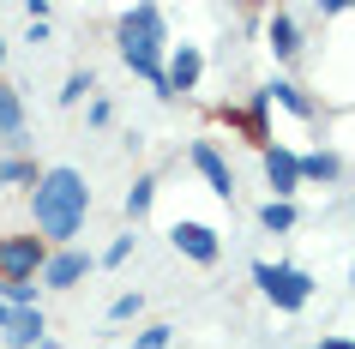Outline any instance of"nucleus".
I'll return each mask as SVG.
<instances>
[{"label": "nucleus", "mask_w": 355, "mask_h": 349, "mask_svg": "<svg viewBox=\"0 0 355 349\" xmlns=\"http://www.w3.org/2000/svg\"><path fill=\"white\" fill-rule=\"evenodd\" d=\"M96 271V253L91 247H55V253L42 259V289H55V295H67V289H78V283H85V277Z\"/></svg>", "instance_id": "6"}, {"label": "nucleus", "mask_w": 355, "mask_h": 349, "mask_svg": "<svg viewBox=\"0 0 355 349\" xmlns=\"http://www.w3.org/2000/svg\"><path fill=\"white\" fill-rule=\"evenodd\" d=\"M349 283H355V265H349Z\"/></svg>", "instance_id": "29"}, {"label": "nucleus", "mask_w": 355, "mask_h": 349, "mask_svg": "<svg viewBox=\"0 0 355 349\" xmlns=\"http://www.w3.org/2000/svg\"><path fill=\"white\" fill-rule=\"evenodd\" d=\"M132 241H139L132 229H127V235H114L109 247H103V259H96V265H109V271H114V265H127V259H132Z\"/></svg>", "instance_id": "23"}, {"label": "nucleus", "mask_w": 355, "mask_h": 349, "mask_svg": "<svg viewBox=\"0 0 355 349\" xmlns=\"http://www.w3.org/2000/svg\"><path fill=\"white\" fill-rule=\"evenodd\" d=\"M42 337H49V313L42 307H24L6 319V331H0V349H37Z\"/></svg>", "instance_id": "12"}, {"label": "nucleus", "mask_w": 355, "mask_h": 349, "mask_svg": "<svg viewBox=\"0 0 355 349\" xmlns=\"http://www.w3.org/2000/svg\"><path fill=\"white\" fill-rule=\"evenodd\" d=\"M187 157H193V169H199V175H205V187L211 193H217V199H235V169H229V157L217 145H211V139H193L187 145Z\"/></svg>", "instance_id": "11"}, {"label": "nucleus", "mask_w": 355, "mask_h": 349, "mask_svg": "<svg viewBox=\"0 0 355 349\" xmlns=\"http://www.w3.org/2000/svg\"><path fill=\"white\" fill-rule=\"evenodd\" d=\"M150 205H157V175H139V181L127 187V199H121V211H127V223L139 229V223L150 217Z\"/></svg>", "instance_id": "15"}, {"label": "nucleus", "mask_w": 355, "mask_h": 349, "mask_svg": "<svg viewBox=\"0 0 355 349\" xmlns=\"http://www.w3.org/2000/svg\"><path fill=\"white\" fill-rule=\"evenodd\" d=\"M37 349H60V343H55V337H42V343H37Z\"/></svg>", "instance_id": "27"}, {"label": "nucleus", "mask_w": 355, "mask_h": 349, "mask_svg": "<svg viewBox=\"0 0 355 349\" xmlns=\"http://www.w3.org/2000/svg\"><path fill=\"white\" fill-rule=\"evenodd\" d=\"M265 49H271L277 67H295V60H301L307 37H301V19H295V12H265Z\"/></svg>", "instance_id": "10"}, {"label": "nucleus", "mask_w": 355, "mask_h": 349, "mask_svg": "<svg viewBox=\"0 0 355 349\" xmlns=\"http://www.w3.org/2000/svg\"><path fill=\"white\" fill-rule=\"evenodd\" d=\"M168 241H175V253L193 259V265H217V259H223V235H217L211 223H199V217H181L168 229Z\"/></svg>", "instance_id": "7"}, {"label": "nucleus", "mask_w": 355, "mask_h": 349, "mask_svg": "<svg viewBox=\"0 0 355 349\" xmlns=\"http://www.w3.org/2000/svg\"><path fill=\"white\" fill-rule=\"evenodd\" d=\"M85 121H91V127H109V121H114V103H109V96H91V103H85Z\"/></svg>", "instance_id": "24"}, {"label": "nucleus", "mask_w": 355, "mask_h": 349, "mask_svg": "<svg viewBox=\"0 0 355 349\" xmlns=\"http://www.w3.org/2000/svg\"><path fill=\"white\" fill-rule=\"evenodd\" d=\"M295 223H301L295 205H283V199H265V205H259V229H265V235H289Z\"/></svg>", "instance_id": "18"}, {"label": "nucleus", "mask_w": 355, "mask_h": 349, "mask_svg": "<svg viewBox=\"0 0 355 349\" xmlns=\"http://www.w3.org/2000/svg\"><path fill=\"white\" fill-rule=\"evenodd\" d=\"M0 67H6V37H0Z\"/></svg>", "instance_id": "28"}, {"label": "nucleus", "mask_w": 355, "mask_h": 349, "mask_svg": "<svg viewBox=\"0 0 355 349\" xmlns=\"http://www.w3.org/2000/svg\"><path fill=\"white\" fill-rule=\"evenodd\" d=\"M139 313H145V295H139V289H127V295H114L109 319H114V325H127V319H139Z\"/></svg>", "instance_id": "21"}, {"label": "nucleus", "mask_w": 355, "mask_h": 349, "mask_svg": "<svg viewBox=\"0 0 355 349\" xmlns=\"http://www.w3.org/2000/svg\"><path fill=\"white\" fill-rule=\"evenodd\" d=\"M307 349H355L349 337H319V343H307Z\"/></svg>", "instance_id": "25"}, {"label": "nucleus", "mask_w": 355, "mask_h": 349, "mask_svg": "<svg viewBox=\"0 0 355 349\" xmlns=\"http://www.w3.org/2000/svg\"><path fill=\"white\" fill-rule=\"evenodd\" d=\"M42 181V169H37V157H0V187H31Z\"/></svg>", "instance_id": "17"}, {"label": "nucleus", "mask_w": 355, "mask_h": 349, "mask_svg": "<svg viewBox=\"0 0 355 349\" xmlns=\"http://www.w3.org/2000/svg\"><path fill=\"white\" fill-rule=\"evenodd\" d=\"M96 78L91 73H67V85H60V109H78V103H91Z\"/></svg>", "instance_id": "20"}, {"label": "nucleus", "mask_w": 355, "mask_h": 349, "mask_svg": "<svg viewBox=\"0 0 355 349\" xmlns=\"http://www.w3.org/2000/svg\"><path fill=\"white\" fill-rule=\"evenodd\" d=\"M19 133H24V96L19 85L0 78V139H19Z\"/></svg>", "instance_id": "16"}, {"label": "nucleus", "mask_w": 355, "mask_h": 349, "mask_svg": "<svg viewBox=\"0 0 355 349\" xmlns=\"http://www.w3.org/2000/svg\"><path fill=\"white\" fill-rule=\"evenodd\" d=\"M114 49L127 60V73H139L157 91V103H175L163 78V55H168V12L163 6H127L121 24H114Z\"/></svg>", "instance_id": "2"}, {"label": "nucleus", "mask_w": 355, "mask_h": 349, "mask_svg": "<svg viewBox=\"0 0 355 349\" xmlns=\"http://www.w3.org/2000/svg\"><path fill=\"white\" fill-rule=\"evenodd\" d=\"M217 121H223L229 133H241L253 151L277 145V133H271V96H265V85H259V91H247V103H223V109H217Z\"/></svg>", "instance_id": "4"}, {"label": "nucleus", "mask_w": 355, "mask_h": 349, "mask_svg": "<svg viewBox=\"0 0 355 349\" xmlns=\"http://www.w3.org/2000/svg\"><path fill=\"white\" fill-rule=\"evenodd\" d=\"M253 283H259V295L271 301L277 313H301L307 301H313V271H301V265H271V259H253Z\"/></svg>", "instance_id": "3"}, {"label": "nucleus", "mask_w": 355, "mask_h": 349, "mask_svg": "<svg viewBox=\"0 0 355 349\" xmlns=\"http://www.w3.org/2000/svg\"><path fill=\"white\" fill-rule=\"evenodd\" d=\"M85 211H91V187L73 163L42 169V181L31 187V235L55 253V247H78L85 235Z\"/></svg>", "instance_id": "1"}, {"label": "nucleus", "mask_w": 355, "mask_h": 349, "mask_svg": "<svg viewBox=\"0 0 355 349\" xmlns=\"http://www.w3.org/2000/svg\"><path fill=\"white\" fill-rule=\"evenodd\" d=\"M175 343V325H145V331H132V349H168Z\"/></svg>", "instance_id": "22"}, {"label": "nucleus", "mask_w": 355, "mask_h": 349, "mask_svg": "<svg viewBox=\"0 0 355 349\" xmlns=\"http://www.w3.org/2000/svg\"><path fill=\"white\" fill-rule=\"evenodd\" d=\"M265 96H271V109H283V114H295V121H313V114H319V103H313V96H307V91H301V85H295V78H271V85H265Z\"/></svg>", "instance_id": "13"}, {"label": "nucleus", "mask_w": 355, "mask_h": 349, "mask_svg": "<svg viewBox=\"0 0 355 349\" xmlns=\"http://www.w3.org/2000/svg\"><path fill=\"white\" fill-rule=\"evenodd\" d=\"M343 181V157H337V151H307V157H301V187H337Z\"/></svg>", "instance_id": "14"}, {"label": "nucleus", "mask_w": 355, "mask_h": 349, "mask_svg": "<svg viewBox=\"0 0 355 349\" xmlns=\"http://www.w3.org/2000/svg\"><path fill=\"white\" fill-rule=\"evenodd\" d=\"M259 163H265V187H271V199L295 205V193H301V151H289V145H265V151H259Z\"/></svg>", "instance_id": "8"}, {"label": "nucleus", "mask_w": 355, "mask_h": 349, "mask_svg": "<svg viewBox=\"0 0 355 349\" xmlns=\"http://www.w3.org/2000/svg\"><path fill=\"white\" fill-rule=\"evenodd\" d=\"M163 78H168V96L199 91V78H205V55H199V42H168V55H163Z\"/></svg>", "instance_id": "9"}, {"label": "nucleus", "mask_w": 355, "mask_h": 349, "mask_svg": "<svg viewBox=\"0 0 355 349\" xmlns=\"http://www.w3.org/2000/svg\"><path fill=\"white\" fill-rule=\"evenodd\" d=\"M6 319H12V307H6V301H0V331H6Z\"/></svg>", "instance_id": "26"}, {"label": "nucleus", "mask_w": 355, "mask_h": 349, "mask_svg": "<svg viewBox=\"0 0 355 349\" xmlns=\"http://www.w3.org/2000/svg\"><path fill=\"white\" fill-rule=\"evenodd\" d=\"M42 259H49V247L31 229H6L0 235V283H37Z\"/></svg>", "instance_id": "5"}, {"label": "nucleus", "mask_w": 355, "mask_h": 349, "mask_svg": "<svg viewBox=\"0 0 355 349\" xmlns=\"http://www.w3.org/2000/svg\"><path fill=\"white\" fill-rule=\"evenodd\" d=\"M0 301L12 313H24V307H42V283H0Z\"/></svg>", "instance_id": "19"}]
</instances>
